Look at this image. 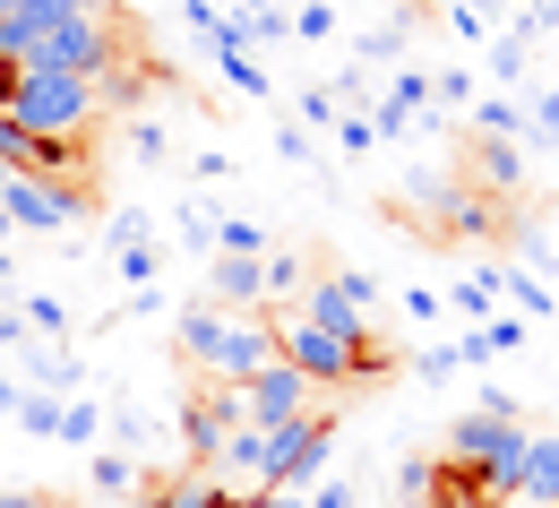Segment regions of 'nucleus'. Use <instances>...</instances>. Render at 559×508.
I'll list each match as a JSON object with an SVG mask.
<instances>
[{
    "mask_svg": "<svg viewBox=\"0 0 559 508\" xmlns=\"http://www.w3.org/2000/svg\"><path fill=\"white\" fill-rule=\"evenodd\" d=\"M0 113H9V121H17L26 139H61V146H86L95 113H104V95H95V78L9 70V95H0Z\"/></svg>",
    "mask_w": 559,
    "mask_h": 508,
    "instance_id": "nucleus-1",
    "label": "nucleus"
},
{
    "mask_svg": "<svg viewBox=\"0 0 559 508\" xmlns=\"http://www.w3.org/2000/svg\"><path fill=\"white\" fill-rule=\"evenodd\" d=\"M259 448H267V492H310L319 483V465L336 457V414H293V423H276V432H259Z\"/></svg>",
    "mask_w": 559,
    "mask_h": 508,
    "instance_id": "nucleus-2",
    "label": "nucleus"
},
{
    "mask_svg": "<svg viewBox=\"0 0 559 508\" xmlns=\"http://www.w3.org/2000/svg\"><path fill=\"white\" fill-rule=\"evenodd\" d=\"M293 310H301L310 328L345 336V345H370V310H379V285H370V276H310Z\"/></svg>",
    "mask_w": 559,
    "mask_h": 508,
    "instance_id": "nucleus-3",
    "label": "nucleus"
},
{
    "mask_svg": "<svg viewBox=\"0 0 559 508\" xmlns=\"http://www.w3.org/2000/svg\"><path fill=\"white\" fill-rule=\"evenodd\" d=\"M276 363H293L310 388H345L353 379V345L328 336V328H310L301 310H276Z\"/></svg>",
    "mask_w": 559,
    "mask_h": 508,
    "instance_id": "nucleus-4",
    "label": "nucleus"
},
{
    "mask_svg": "<svg viewBox=\"0 0 559 508\" xmlns=\"http://www.w3.org/2000/svg\"><path fill=\"white\" fill-rule=\"evenodd\" d=\"M276 363V310H224V345H215V379L224 388H241V379H259V370Z\"/></svg>",
    "mask_w": 559,
    "mask_h": 508,
    "instance_id": "nucleus-5",
    "label": "nucleus"
},
{
    "mask_svg": "<svg viewBox=\"0 0 559 508\" xmlns=\"http://www.w3.org/2000/svg\"><path fill=\"white\" fill-rule=\"evenodd\" d=\"M0 216L26 224V233H70V224L86 216V190H52V181L9 173V181H0Z\"/></svg>",
    "mask_w": 559,
    "mask_h": 508,
    "instance_id": "nucleus-6",
    "label": "nucleus"
},
{
    "mask_svg": "<svg viewBox=\"0 0 559 508\" xmlns=\"http://www.w3.org/2000/svg\"><path fill=\"white\" fill-rule=\"evenodd\" d=\"M233 397H241V423H250V432H276V423H293V414H310V379H301L293 363H267L259 379H241Z\"/></svg>",
    "mask_w": 559,
    "mask_h": 508,
    "instance_id": "nucleus-7",
    "label": "nucleus"
},
{
    "mask_svg": "<svg viewBox=\"0 0 559 508\" xmlns=\"http://www.w3.org/2000/svg\"><path fill=\"white\" fill-rule=\"evenodd\" d=\"M233 423H241V397H233V388L190 397V405H181V465H215L224 439H233Z\"/></svg>",
    "mask_w": 559,
    "mask_h": 508,
    "instance_id": "nucleus-8",
    "label": "nucleus"
},
{
    "mask_svg": "<svg viewBox=\"0 0 559 508\" xmlns=\"http://www.w3.org/2000/svg\"><path fill=\"white\" fill-rule=\"evenodd\" d=\"M207 285H215V310H267V259H233V250H215Z\"/></svg>",
    "mask_w": 559,
    "mask_h": 508,
    "instance_id": "nucleus-9",
    "label": "nucleus"
},
{
    "mask_svg": "<svg viewBox=\"0 0 559 508\" xmlns=\"http://www.w3.org/2000/svg\"><path fill=\"white\" fill-rule=\"evenodd\" d=\"M86 483H95L104 500H139V492H146V474H139V457H130V448H104V457H86Z\"/></svg>",
    "mask_w": 559,
    "mask_h": 508,
    "instance_id": "nucleus-10",
    "label": "nucleus"
},
{
    "mask_svg": "<svg viewBox=\"0 0 559 508\" xmlns=\"http://www.w3.org/2000/svg\"><path fill=\"white\" fill-rule=\"evenodd\" d=\"M146 500H155V508H215V500H224V483H215L207 465H181V474H164Z\"/></svg>",
    "mask_w": 559,
    "mask_h": 508,
    "instance_id": "nucleus-11",
    "label": "nucleus"
},
{
    "mask_svg": "<svg viewBox=\"0 0 559 508\" xmlns=\"http://www.w3.org/2000/svg\"><path fill=\"white\" fill-rule=\"evenodd\" d=\"M173 336H181V354H190V363L207 370V363H215V345H224V310H215V302H207V310H199V302H190V310H181V328H173Z\"/></svg>",
    "mask_w": 559,
    "mask_h": 508,
    "instance_id": "nucleus-12",
    "label": "nucleus"
},
{
    "mask_svg": "<svg viewBox=\"0 0 559 508\" xmlns=\"http://www.w3.org/2000/svg\"><path fill=\"white\" fill-rule=\"evenodd\" d=\"M439 302H456L465 319H490V302H499V268H456Z\"/></svg>",
    "mask_w": 559,
    "mask_h": 508,
    "instance_id": "nucleus-13",
    "label": "nucleus"
},
{
    "mask_svg": "<svg viewBox=\"0 0 559 508\" xmlns=\"http://www.w3.org/2000/svg\"><path fill=\"white\" fill-rule=\"evenodd\" d=\"M474 173H483V190H516V181H525L516 139H483V146H474Z\"/></svg>",
    "mask_w": 559,
    "mask_h": 508,
    "instance_id": "nucleus-14",
    "label": "nucleus"
},
{
    "mask_svg": "<svg viewBox=\"0 0 559 508\" xmlns=\"http://www.w3.org/2000/svg\"><path fill=\"white\" fill-rule=\"evenodd\" d=\"M499 293L516 302V319H543V310H551V285H543L534 268H499Z\"/></svg>",
    "mask_w": 559,
    "mask_h": 508,
    "instance_id": "nucleus-15",
    "label": "nucleus"
},
{
    "mask_svg": "<svg viewBox=\"0 0 559 508\" xmlns=\"http://www.w3.org/2000/svg\"><path fill=\"white\" fill-rule=\"evenodd\" d=\"M61 405H70V397H52V388H26L9 423H26V432H35V439H52V432H61Z\"/></svg>",
    "mask_w": 559,
    "mask_h": 508,
    "instance_id": "nucleus-16",
    "label": "nucleus"
},
{
    "mask_svg": "<svg viewBox=\"0 0 559 508\" xmlns=\"http://www.w3.org/2000/svg\"><path fill=\"white\" fill-rule=\"evenodd\" d=\"M17 319H26V336H44V345H70V310H61L52 293H35V302H26Z\"/></svg>",
    "mask_w": 559,
    "mask_h": 508,
    "instance_id": "nucleus-17",
    "label": "nucleus"
},
{
    "mask_svg": "<svg viewBox=\"0 0 559 508\" xmlns=\"http://www.w3.org/2000/svg\"><path fill=\"white\" fill-rule=\"evenodd\" d=\"M95 432H104V405H95V397H70V405H61V432H52V439H70V448H95Z\"/></svg>",
    "mask_w": 559,
    "mask_h": 508,
    "instance_id": "nucleus-18",
    "label": "nucleus"
},
{
    "mask_svg": "<svg viewBox=\"0 0 559 508\" xmlns=\"http://www.w3.org/2000/svg\"><path fill=\"white\" fill-rule=\"evenodd\" d=\"M474 130H483V139H525V104H508V95H490L483 113H474Z\"/></svg>",
    "mask_w": 559,
    "mask_h": 508,
    "instance_id": "nucleus-19",
    "label": "nucleus"
},
{
    "mask_svg": "<svg viewBox=\"0 0 559 508\" xmlns=\"http://www.w3.org/2000/svg\"><path fill=\"white\" fill-rule=\"evenodd\" d=\"M155 259H164V250H146V241H112V268H121V285H130V293L155 285Z\"/></svg>",
    "mask_w": 559,
    "mask_h": 508,
    "instance_id": "nucleus-20",
    "label": "nucleus"
},
{
    "mask_svg": "<svg viewBox=\"0 0 559 508\" xmlns=\"http://www.w3.org/2000/svg\"><path fill=\"white\" fill-rule=\"evenodd\" d=\"M448 26L456 44H490V0H448Z\"/></svg>",
    "mask_w": 559,
    "mask_h": 508,
    "instance_id": "nucleus-21",
    "label": "nucleus"
},
{
    "mask_svg": "<svg viewBox=\"0 0 559 508\" xmlns=\"http://www.w3.org/2000/svg\"><path fill=\"white\" fill-rule=\"evenodd\" d=\"M430 483H439V457H405V465H396V492H405V508L430 500Z\"/></svg>",
    "mask_w": 559,
    "mask_h": 508,
    "instance_id": "nucleus-22",
    "label": "nucleus"
},
{
    "mask_svg": "<svg viewBox=\"0 0 559 508\" xmlns=\"http://www.w3.org/2000/svg\"><path fill=\"white\" fill-rule=\"evenodd\" d=\"M215 233H224V216H215V208H181V241H190L199 259H215Z\"/></svg>",
    "mask_w": 559,
    "mask_h": 508,
    "instance_id": "nucleus-23",
    "label": "nucleus"
},
{
    "mask_svg": "<svg viewBox=\"0 0 559 508\" xmlns=\"http://www.w3.org/2000/svg\"><path fill=\"white\" fill-rule=\"evenodd\" d=\"M301 285H310V268H301L293 250H267V302H276V293H301Z\"/></svg>",
    "mask_w": 559,
    "mask_h": 508,
    "instance_id": "nucleus-24",
    "label": "nucleus"
},
{
    "mask_svg": "<svg viewBox=\"0 0 559 508\" xmlns=\"http://www.w3.org/2000/svg\"><path fill=\"white\" fill-rule=\"evenodd\" d=\"M525 44H534V35H525V26H516V35H499V44H490V70L508 78V86H516V78H525Z\"/></svg>",
    "mask_w": 559,
    "mask_h": 508,
    "instance_id": "nucleus-25",
    "label": "nucleus"
},
{
    "mask_svg": "<svg viewBox=\"0 0 559 508\" xmlns=\"http://www.w3.org/2000/svg\"><path fill=\"white\" fill-rule=\"evenodd\" d=\"M525 139H534V146H559V86L534 104V113H525Z\"/></svg>",
    "mask_w": 559,
    "mask_h": 508,
    "instance_id": "nucleus-26",
    "label": "nucleus"
},
{
    "mask_svg": "<svg viewBox=\"0 0 559 508\" xmlns=\"http://www.w3.org/2000/svg\"><path fill=\"white\" fill-rule=\"evenodd\" d=\"M353 52H361V61H396V52H405V26H370Z\"/></svg>",
    "mask_w": 559,
    "mask_h": 508,
    "instance_id": "nucleus-27",
    "label": "nucleus"
},
{
    "mask_svg": "<svg viewBox=\"0 0 559 508\" xmlns=\"http://www.w3.org/2000/svg\"><path fill=\"white\" fill-rule=\"evenodd\" d=\"M301 121H310V130H336L345 113H336V95H328V86H301Z\"/></svg>",
    "mask_w": 559,
    "mask_h": 508,
    "instance_id": "nucleus-28",
    "label": "nucleus"
},
{
    "mask_svg": "<svg viewBox=\"0 0 559 508\" xmlns=\"http://www.w3.org/2000/svg\"><path fill=\"white\" fill-rule=\"evenodd\" d=\"M181 17H190V26L207 35V44H215V35H224V9H215V0H181Z\"/></svg>",
    "mask_w": 559,
    "mask_h": 508,
    "instance_id": "nucleus-29",
    "label": "nucleus"
},
{
    "mask_svg": "<svg viewBox=\"0 0 559 508\" xmlns=\"http://www.w3.org/2000/svg\"><path fill=\"white\" fill-rule=\"evenodd\" d=\"M293 35H301V44H319V35H328V9H319V0H301V9H293Z\"/></svg>",
    "mask_w": 559,
    "mask_h": 508,
    "instance_id": "nucleus-30",
    "label": "nucleus"
},
{
    "mask_svg": "<svg viewBox=\"0 0 559 508\" xmlns=\"http://www.w3.org/2000/svg\"><path fill=\"white\" fill-rule=\"evenodd\" d=\"M483 336H490V354H516V345H525V319H490Z\"/></svg>",
    "mask_w": 559,
    "mask_h": 508,
    "instance_id": "nucleus-31",
    "label": "nucleus"
},
{
    "mask_svg": "<svg viewBox=\"0 0 559 508\" xmlns=\"http://www.w3.org/2000/svg\"><path fill=\"white\" fill-rule=\"evenodd\" d=\"M336 146H345V155H370L379 139H370V121H353V113H345V121H336Z\"/></svg>",
    "mask_w": 559,
    "mask_h": 508,
    "instance_id": "nucleus-32",
    "label": "nucleus"
},
{
    "mask_svg": "<svg viewBox=\"0 0 559 508\" xmlns=\"http://www.w3.org/2000/svg\"><path fill=\"white\" fill-rule=\"evenodd\" d=\"M430 95H439V104H465V95H474V78H465V70H439V78H430Z\"/></svg>",
    "mask_w": 559,
    "mask_h": 508,
    "instance_id": "nucleus-33",
    "label": "nucleus"
},
{
    "mask_svg": "<svg viewBox=\"0 0 559 508\" xmlns=\"http://www.w3.org/2000/svg\"><path fill=\"white\" fill-rule=\"evenodd\" d=\"M448 370H456V354H448V345H430V354H414V379H448Z\"/></svg>",
    "mask_w": 559,
    "mask_h": 508,
    "instance_id": "nucleus-34",
    "label": "nucleus"
},
{
    "mask_svg": "<svg viewBox=\"0 0 559 508\" xmlns=\"http://www.w3.org/2000/svg\"><path fill=\"white\" fill-rule=\"evenodd\" d=\"M301 500H310V508H353V483H310Z\"/></svg>",
    "mask_w": 559,
    "mask_h": 508,
    "instance_id": "nucleus-35",
    "label": "nucleus"
},
{
    "mask_svg": "<svg viewBox=\"0 0 559 508\" xmlns=\"http://www.w3.org/2000/svg\"><path fill=\"white\" fill-rule=\"evenodd\" d=\"M9 345H26V319H17V310H0V354H9Z\"/></svg>",
    "mask_w": 559,
    "mask_h": 508,
    "instance_id": "nucleus-36",
    "label": "nucleus"
},
{
    "mask_svg": "<svg viewBox=\"0 0 559 508\" xmlns=\"http://www.w3.org/2000/svg\"><path fill=\"white\" fill-rule=\"evenodd\" d=\"M17 397H26V379H9V370H0V423L17 414Z\"/></svg>",
    "mask_w": 559,
    "mask_h": 508,
    "instance_id": "nucleus-37",
    "label": "nucleus"
},
{
    "mask_svg": "<svg viewBox=\"0 0 559 508\" xmlns=\"http://www.w3.org/2000/svg\"><path fill=\"white\" fill-rule=\"evenodd\" d=\"M250 508H310V500H301V492H259Z\"/></svg>",
    "mask_w": 559,
    "mask_h": 508,
    "instance_id": "nucleus-38",
    "label": "nucleus"
},
{
    "mask_svg": "<svg viewBox=\"0 0 559 508\" xmlns=\"http://www.w3.org/2000/svg\"><path fill=\"white\" fill-rule=\"evenodd\" d=\"M0 508H52L44 492H0Z\"/></svg>",
    "mask_w": 559,
    "mask_h": 508,
    "instance_id": "nucleus-39",
    "label": "nucleus"
},
{
    "mask_svg": "<svg viewBox=\"0 0 559 508\" xmlns=\"http://www.w3.org/2000/svg\"><path fill=\"white\" fill-rule=\"evenodd\" d=\"M508 9H516V17H525V9H534V0H508Z\"/></svg>",
    "mask_w": 559,
    "mask_h": 508,
    "instance_id": "nucleus-40",
    "label": "nucleus"
},
{
    "mask_svg": "<svg viewBox=\"0 0 559 508\" xmlns=\"http://www.w3.org/2000/svg\"><path fill=\"white\" fill-rule=\"evenodd\" d=\"M250 9H276V0H250Z\"/></svg>",
    "mask_w": 559,
    "mask_h": 508,
    "instance_id": "nucleus-41",
    "label": "nucleus"
},
{
    "mask_svg": "<svg viewBox=\"0 0 559 508\" xmlns=\"http://www.w3.org/2000/svg\"><path fill=\"white\" fill-rule=\"evenodd\" d=\"M0 95H9V70H0Z\"/></svg>",
    "mask_w": 559,
    "mask_h": 508,
    "instance_id": "nucleus-42",
    "label": "nucleus"
},
{
    "mask_svg": "<svg viewBox=\"0 0 559 508\" xmlns=\"http://www.w3.org/2000/svg\"><path fill=\"white\" fill-rule=\"evenodd\" d=\"M0 9H17V0H0Z\"/></svg>",
    "mask_w": 559,
    "mask_h": 508,
    "instance_id": "nucleus-43",
    "label": "nucleus"
},
{
    "mask_svg": "<svg viewBox=\"0 0 559 508\" xmlns=\"http://www.w3.org/2000/svg\"><path fill=\"white\" fill-rule=\"evenodd\" d=\"M0 181H9V173H0Z\"/></svg>",
    "mask_w": 559,
    "mask_h": 508,
    "instance_id": "nucleus-44",
    "label": "nucleus"
}]
</instances>
